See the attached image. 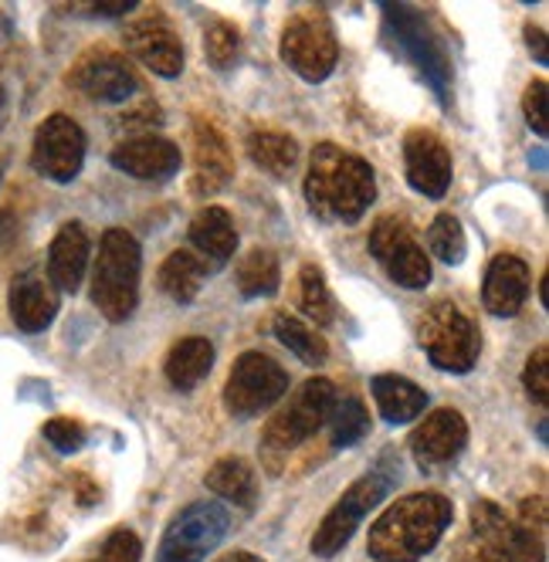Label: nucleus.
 Wrapping results in <instances>:
<instances>
[{"label": "nucleus", "instance_id": "obj_24", "mask_svg": "<svg viewBox=\"0 0 549 562\" xmlns=\"http://www.w3.org/2000/svg\"><path fill=\"white\" fill-rule=\"evenodd\" d=\"M370 390H373V400H377V411H380V417L386 424H411L427 407V393L421 386H414L411 380L394 376V373L373 376Z\"/></svg>", "mask_w": 549, "mask_h": 562}, {"label": "nucleus", "instance_id": "obj_44", "mask_svg": "<svg viewBox=\"0 0 549 562\" xmlns=\"http://www.w3.org/2000/svg\"><path fill=\"white\" fill-rule=\"evenodd\" d=\"M217 562H265V559H261V555H255V552H245V549H234V552L221 555Z\"/></svg>", "mask_w": 549, "mask_h": 562}, {"label": "nucleus", "instance_id": "obj_9", "mask_svg": "<svg viewBox=\"0 0 549 562\" xmlns=\"http://www.w3.org/2000/svg\"><path fill=\"white\" fill-rule=\"evenodd\" d=\"M289 393V373L265 352H242L224 383V404L234 417H258Z\"/></svg>", "mask_w": 549, "mask_h": 562}, {"label": "nucleus", "instance_id": "obj_23", "mask_svg": "<svg viewBox=\"0 0 549 562\" xmlns=\"http://www.w3.org/2000/svg\"><path fill=\"white\" fill-rule=\"evenodd\" d=\"M190 245L204 261L224 265L231 261L234 248H238V231L224 207H204L190 221Z\"/></svg>", "mask_w": 549, "mask_h": 562}, {"label": "nucleus", "instance_id": "obj_41", "mask_svg": "<svg viewBox=\"0 0 549 562\" xmlns=\"http://www.w3.org/2000/svg\"><path fill=\"white\" fill-rule=\"evenodd\" d=\"M526 45H529V52H533V58L539 61V65H546L549 61V52H546V31L542 27H526Z\"/></svg>", "mask_w": 549, "mask_h": 562}, {"label": "nucleus", "instance_id": "obj_20", "mask_svg": "<svg viewBox=\"0 0 549 562\" xmlns=\"http://www.w3.org/2000/svg\"><path fill=\"white\" fill-rule=\"evenodd\" d=\"M112 167L136 180H167L180 170V149L164 136L123 139L112 149Z\"/></svg>", "mask_w": 549, "mask_h": 562}, {"label": "nucleus", "instance_id": "obj_15", "mask_svg": "<svg viewBox=\"0 0 549 562\" xmlns=\"http://www.w3.org/2000/svg\"><path fill=\"white\" fill-rule=\"evenodd\" d=\"M472 529L479 542L495 549L505 562H546L542 536L523 529L516 518H508L495 502L472 505Z\"/></svg>", "mask_w": 549, "mask_h": 562}, {"label": "nucleus", "instance_id": "obj_25", "mask_svg": "<svg viewBox=\"0 0 549 562\" xmlns=\"http://www.w3.org/2000/svg\"><path fill=\"white\" fill-rule=\"evenodd\" d=\"M204 281H208V261L198 251H190V248L173 251L160 265V289L180 305H190L193 299H198L201 289H204Z\"/></svg>", "mask_w": 549, "mask_h": 562}, {"label": "nucleus", "instance_id": "obj_29", "mask_svg": "<svg viewBox=\"0 0 549 562\" xmlns=\"http://www.w3.org/2000/svg\"><path fill=\"white\" fill-rule=\"evenodd\" d=\"M274 336H279V342L285 349H292L302 359V363H309V367H323L326 359H329V342L312 326L299 323V318L289 315V312L274 315Z\"/></svg>", "mask_w": 549, "mask_h": 562}, {"label": "nucleus", "instance_id": "obj_18", "mask_svg": "<svg viewBox=\"0 0 549 562\" xmlns=\"http://www.w3.org/2000/svg\"><path fill=\"white\" fill-rule=\"evenodd\" d=\"M190 139H193V177H190L193 193L224 190L234 177V156L224 133L214 123H208V119H198Z\"/></svg>", "mask_w": 549, "mask_h": 562}, {"label": "nucleus", "instance_id": "obj_47", "mask_svg": "<svg viewBox=\"0 0 549 562\" xmlns=\"http://www.w3.org/2000/svg\"><path fill=\"white\" fill-rule=\"evenodd\" d=\"M0 180H4V153H0Z\"/></svg>", "mask_w": 549, "mask_h": 562}, {"label": "nucleus", "instance_id": "obj_12", "mask_svg": "<svg viewBox=\"0 0 549 562\" xmlns=\"http://www.w3.org/2000/svg\"><path fill=\"white\" fill-rule=\"evenodd\" d=\"M31 164L34 170L55 180V183H68L78 177L86 164V133L75 119L55 112L48 115L34 133V146H31Z\"/></svg>", "mask_w": 549, "mask_h": 562}, {"label": "nucleus", "instance_id": "obj_22", "mask_svg": "<svg viewBox=\"0 0 549 562\" xmlns=\"http://www.w3.org/2000/svg\"><path fill=\"white\" fill-rule=\"evenodd\" d=\"M89 234L78 221H68L55 240H52V251H48V281L58 292H75L82 285L86 268H89Z\"/></svg>", "mask_w": 549, "mask_h": 562}, {"label": "nucleus", "instance_id": "obj_32", "mask_svg": "<svg viewBox=\"0 0 549 562\" xmlns=\"http://www.w3.org/2000/svg\"><path fill=\"white\" fill-rule=\"evenodd\" d=\"M299 302H302V312H305L316 326H329L333 318H336V302H333V292H329V285H326L323 268H316V265H305V268H302V278H299Z\"/></svg>", "mask_w": 549, "mask_h": 562}, {"label": "nucleus", "instance_id": "obj_13", "mask_svg": "<svg viewBox=\"0 0 549 562\" xmlns=\"http://www.w3.org/2000/svg\"><path fill=\"white\" fill-rule=\"evenodd\" d=\"M68 86L78 89L82 95H89V99H96V102L120 105L139 92V78L123 55H115L109 48H92L71 65Z\"/></svg>", "mask_w": 549, "mask_h": 562}, {"label": "nucleus", "instance_id": "obj_42", "mask_svg": "<svg viewBox=\"0 0 549 562\" xmlns=\"http://www.w3.org/2000/svg\"><path fill=\"white\" fill-rule=\"evenodd\" d=\"M458 562H505L495 549H489L485 542H479V546H472V549H464L461 555H458Z\"/></svg>", "mask_w": 549, "mask_h": 562}, {"label": "nucleus", "instance_id": "obj_16", "mask_svg": "<svg viewBox=\"0 0 549 562\" xmlns=\"http://www.w3.org/2000/svg\"><path fill=\"white\" fill-rule=\"evenodd\" d=\"M404 170H407V183L417 193L438 200L451 187V173H455L451 149L435 130L417 126L404 136Z\"/></svg>", "mask_w": 549, "mask_h": 562}, {"label": "nucleus", "instance_id": "obj_30", "mask_svg": "<svg viewBox=\"0 0 549 562\" xmlns=\"http://www.w3.org/2000/svg\"><path fill=\"white\" fill-rule=\"evenodd\" d=\"M234 278H238V292L245 299H261V295H274V289H279V281H282V268L274 251L255 248L242 258Z\"/></svg>", "mask_w": 549, "mask_h": 562}, {"label": "nucleus", "instance_id": "obj_5", "mask_svg": "<svg viewBox=\"0 0 549 562\" xmlns=\"http://www.w3.org/2000/svg\"><path fill=\"white\" fill-rule=\"evenodd\" d=\"M383 27L394 48L414 61V68L427 78V86L438 92V99L451 102V58L438 31H430V21L411 4H383Z\"/></svg>", "mask_w": 549, "mask_h": 562}, {"label": "nucleus", "instance_id": "obj_31", "mask_svg": "<svg viewBox=\"0 0 549 562\" xmlns=\"http://www.w3.org/2000/svg\"><path fill=\"white\" fill-rule=\"evenodd\" d=\"M326 424L333 430V448H352V445H360V440L367 437L370 414H367L360 396L346 393V396H336V404H333Z\"/></svg>", "mask_w": 549, "mask_h": 562}, {"label": "nucleus", "instance_id": "obj_10", "mask_svg": "<svg viewBox=\"0 0 549 562\" xmlns=\"http://www.w3.org/2000/svg\"><path fill=\"white\" fill-rule=\"evenodd\" d=\"M386 492H390V477H383L380 471H370L360 481H352L343 492V498L326 512L316 536H312V555H320V559L339 555L349 546V539L357 536L363 515L373 512Z\"/></svg>", "mask_w": 549, "mask_h": 562}, {"label": "nucleus", "instance_id": "obj_46", "mask_svg": "<svg viewBox=\"0 0 549 562\" xmlns=\"http://www.w3.org/2000/svg\"><path fill=\"white\" fill-rule=\"evenodd\" d=\"M542 305H549V274L542 278Z\"/></svg>", "mask_w": 549, "mask_h": 562}, {"label": "nucleus", "instance_id": "obj_40", "mask_svg": "<svg viewBox=\"0 0 549 562\" xmlns=\"http://www.w3.org/2000/svg\"><path fill=\"white\" fill-rule=\"evenodd\" d=\"M136 8V0H102V4H92L89 14L96 18H123Z\"/></svg>", "mask_w": 549, "mask_h": 562}, {"label": "nucleus", "instance_id": "obj_38", "mask_svg": "<svg viewBox=\"0 0 549 562\" xmlns=\"http://www.w3.org/2000/svg\"><path fill=\"white\" fill-rule=\"evenodd\" d=\"M523 112H526V123L533 126L536 136L549 133V126H546V82H542V78L529 82V89L523 95Z\"/></svg>", "mask_w": 549, "mask_h": 562}, {"label": "nucleus", "instance_id": "obj_17", "mask_svg": "<svg viewBox=\"0 0 549 562\" xmlns=\"http://www.w3.org/2000/svg\"><path fill=\"white\" fill-rule=\"evenodd\" d=\"M468 445V424L458 411L441 407L427 414L424 424L411 434V454L421 471H441L448 468Z\"/></svg>", "mask_w": 549, "mask_h": 562}, {"label": "nucleus", "instance_id": "obj_28", "mask_svg": "<svg viewBox=\"0 0 549 562\" xmlns=\"http://www.w3.org/2000/svg\"><path fill=\"white\" fill-rule=\"evenodd\" d=\"M248 156L265 173L285 180V177H292V170L299 164V143L292 136H285V133L261 130V133L248 136Z\"/></svg>", "mask_w": 549, "mask_h": 562}, {"label": "nucleus", "instance_id": "obj_39", "mask_svg": "<svg viewBox=\"0 0 549 562\" xmlns=\"http://www.w3.org/2000/svg\"><path fill=\"white\" fill-rule=\"evenodd\" d=\"M516 521H519L523 529L542 536V529H546V498H542V495L526 498V502L519 505V518H516Z\"/></svg>", "mask_w": 549, "mask_h": 562}, {"label": "nucleus", "instance_id": "obj_1", "mask_svg": "<svg viewBox=\"0 0 549 562\" xmlns=\"http://www.w3.org/2000/svg\"><path fill=\"white\" fill-rule=\"evenodd\" d=\"M377 196V180L367 159L336 143H320L309 156L305 204L329 224L360 221Z\"/></svg>", "mask_w": 549, "mask_h": 562}, {"label": "nucleus", "instance_id": "obj_11", "mask_svg": "<svg viewBox=\"0 0 549 562\" xmlns=\"http://www.w3.org/2000/svg\"><path fill=\"white\" fill-rule=\"evenodd\" d=\"M370 255L404 289H424L430 281V261L404 217H380L370 231Z\"/></svg>", "mask_w": 549, "mask_h": 562}, {"label": "nucleus", "instance_id": "obj_36", "mask_svg": "<svg viewBox=\"0 0 549 562\" xmlns=\"http://www.w3.org/2000/svg\"><path fill=\"white\" fill-rule=\"evenodd\" d=\"M139 555H143L139 536L130 532V529H115V532H109V539L102 542L99 555L89 559V562H139Z\"/></svg>", "mask_w": 549, "mask_h": 562}, {"label": "nucleus", "instance_id": "obj_45", "mask_svg": "<svg viewBox=\"0 0 549 562\" xmlns=\"http://www.w3.org/2000/svg\"><path fill=\"white\" fill-rule=\"evenodd\" d=\"M4 119H8V92L0 86V126H4Z\"/></svg>", "mask_w": 549, "mask_h": 562}, {"label": "nucleus", "instance_id": "obj_3", "mask_svg": "<svg viewBox=\"0 0 549 562\" xmlns=\"http://www.w3.org/2000/svg\"><path fill=\"white\" fill-rule=\"evenodd\" d=\"M139 265L143 251L130 231L112 227L102 234L92 271V302L109 323H123L133 315L139 302Z\"/></svg>", "mask_w": 549, "mask_h": 562}, {"label": "nucleus", "instance_id": "obj_8", "mask_svg": "<svg viewBox=\"0 0 549 562\" xmlns=\"http://www.w3.org/2000/svg\"><path fill=\"white\" fill-rule=\"evenodd\" d=\"M231 515L217 502L187 505L164 532L156 562H204L227 536Z\"/></svg>", "mask_w": 549, "mask_h": 562}, {"label": "nucleus", "instance_id": "obj_35", "mask_svg": "<svg viewBox=\"0 0 549 562\" xmlns=\"http://www.w3.org/2000/svg\"><path fill=\"white\" fill-rule=\"evenodd\" d=\"M45 440L61 454H75V451H82V445H86V427L78 420H71V417H55V420L45 424Z\"/></svg>", "mask_w": 549, "mask_h": 562}, {"label": "nucleus", "instance_id": "obj_19", "mask_svg": "<svg viewBox=\"0 0 549 562\" xmlns=\"http://www.w3.org/2000/svg\"><path fill=\"white\" fill-rule=\"evenodd\" d=\"M11 318L24 333H42L58 315V289L48 281L45 271L27 268L11 281Z\"/></svg>", "mask_w": 549, "mask_h": 562}, {"label": "nucleus", "instance_id": "obj_34", "mask_svg": "<svg viewBox=\"0 0 549 562\" xmlns=\"http://www.w3.org/2000/svg\"><path fill=\"white\" fill-rule=\"evenodd\" d=\"M204 52H208V61L217 68V71H227L238 65V55H242V34L231 21H211L208 31H204Z\"/></svg>", "mask_w": 549, "mask_h": 562}, {"label": "nucleus", "instance_id": "obj_6", "mask_svg": "<svg viewBox=\"0 0 549 562\" xmlns=\"http://www.w3.org/2000/svg\"><path fill=\"white\" fill-rule=\"evenodd\" d=\"M417 339H421L430 363L445 373L475 370L479 352H482V336H479L475 323L455 302L430 305L417 326Z\"/></svg>", "mask_w": 549, "mask_h": 562}, {"label": "nucleus", "instance_id": "obj_7", "mask_svg": "<svg viewBox=\"0 0 549 562\" xmlns=\"http://www.w3.org/2000/svg\"><path fill=\"white\" fill-rule=\"evenodd\" d=\"M339 45L333 21L323 11H299L282 31V61L305 82H326L336 68Z\"/></svg>", "mask_w": 549, "mask_h": 562}, {"label": "nucleus", "instance_id": "obj_33", "mask_svg": "<svg viewBox=\"0 0 549 562\" xmlns=\"http://www.w3.org/2000/svg\"><path fill=\"white\" fill-rule=\"evenodd\" d=\"M427 245H430V251H435L445 265H461L464 261V251H468L461 221L451 217V214H438L435 224L427 227Z\"/></svg>", "mask_w": 549, "mask_h": 562}, {"label": "nucleus", "instance_id": "obj_21", "mask_svg": "<svg viewBox=\"0 0 549 562\" xmlns=\"http://www.w3.org/2000/svg\"><path fill=\"white\" fill-rule=\"evenodd\" d=\"M529 299V268L516 255H495L485 271L482 302L495 318H513Z\"/></svg>", "mask_w": 549, "mask_h": 562}, {"label": "nucleus", "instance_id": "obj_2", "mask_svg": "<svg viewBox=\"0 0 549 562\" xmlns=\"http://www.w3.org/2000/svg\"><path fill=\"white\" fill-rule=\"evenodd\" d=\"M451 518L455 505L445 495H407L377 518L367 549L377 562H421L441 542Z\"/></svg>", "mask_w": 549, "mask_h": 562}, {"label": "nucleus", "instance_id": "obj_27", "mask_svg": "<svg viewBox=\"0 0 549 562\" xmlns=\"http://www.w3.org/2000/svg\"><path fill=\"white\" fill-rule=\"evenodd\" d=\"M214 367V346L201 336H190V339H180L170 356H167V380L177 386V390H193L198 386Z\"/></svg>", "mask_w": 549, "mask_h": 562}, {"label": "nucleus", "instance_id": "obj_43", "mask_svg": "<svg viewBox=\"0 0 549 562\" xmlns=\"http://www.w3.org/2000/svg\"><path fill=\"white\" fill-rule=\"evenodd\" d=\"M14 234H18V221H14V214H11V211H0V251H4V248L11 245Z\"/></svg>", "mask_w": 549, "mask_h": 562}, {"label": "nucleus", "instance_id": "obj_37", "mask_svg": "<svg viewBox=\"0 0 549 562\" xmlns=\"http://www.w3.org/2000/svg\"><path fill=\"white\" fill-rule=\"evenodd\" d=\"M523 383H526V393L536 400L539 407L549 404V349H546V346H539V349L529 356L526 373H523Z\"/></svg>", "mask_w": 549, "mask_h": 562}, {"label": "nucleus", "instance_id": "obj_26", "mask_svg": "<svg viewBox=\"0 0 549 562\" xmlns=\"http://www.w3.org/2000/svg\"><path fill=\"white\" fill-rule=\"evenodd\" d=\"M204 485L214 495H221L224 502H234L242 508H255V502H258V477H255V468L245 458L214 461V468L204 477Z\"/></svg>", "mask_w": 549, "mask_h": 562}, {"label": "nucleus", "instance_id": "obj_14", "mask_svg": "<svg viewBox=\"0 0 549 562\" xmlns=\"http://www.w3.org/2000/svg\"><path fill=\"white\" fill-rule=\"evenodd\" d=\"M126 48L149 71L173 78L183 71V45L164 11H146L126 24Z\"/></svg>", "mask_w": 549, "mask_h": 562}, {"label": "nucleus", "instance_id": "obj_4", "mask_svg": "<svg viewBox=\"0 0 549 562\" xmlns=\"http://www.w3.org/2000/svg\"><path fill=\"white\" fill-rule=\"evenodd\" d=\"M336 386L333 380L326 376H312L305 380L295 396L289 404L274 414L268 424H265V434H261V458L268 461V468L279 474V461L295 451L302 440H309L316 434L326 420H329V411L336 404Z\"/></svg>", "mask_w": 549, "mask_h": 562}]
</instances>
